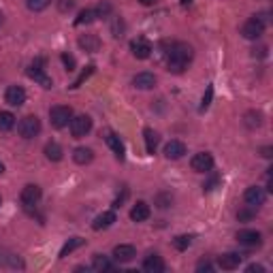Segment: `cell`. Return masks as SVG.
Instances as JSON below:
<instances>
[{
    "mask_svg": "<svg viewBox=\"0 0 273 273\" xmlns=\"http://www.w3.org/2000/svg\"><path fill=\"white\" fill-rule=\"evenodd\" d=\"M143 269L148 273H162L165 271V261L158 254H150L145 258V263H143Z\"/></svg>",
    "mask_w": 273,
    "mask_h": 273,
    "instance_id": "obj_20",
    "label": "cell"
},
{
    "mask_svg": "<svg viewBox=\"0 0 273 273\" xmlns=\"http://www.w3.org/2000/svg\"><path fill=\"white\" fill-rule=\"evenodd\" d=\"M92 73H94V66H85V70H83V73L79 75V79H77V81H75L73 85H70V88H79V85H81V83H83L85 79H88V77H90Z\"/></svg>",
    "mask_w": 273,
    "mask_h": 273,
    "instance_id": "obj_34",
    "label": "cell"
},
{
    "mask_svg": "<svg viewBox=\"0 0 273 273\" xmlns=\"http://www.w3.org/2000/svg\"><path fill=\"white\" fill-rule=\"evenodd\" d=\"M73 160L77 165H88L94 160V152L90 148H75L73 150Z\"/></svg>",
    "mask_w": 273,
    "mask_h": 273,
    "instance_id": "obj_23",
    "label": "cell"
},
{
    "mask_svg": "<svg viewBox=\"0 0 273 273\" xmlns=\"http://www.w3.org/2000/svg\"><path fill=\"white\" fill-rule=\"evenodd\" d=\"M243 198H246V205L256 209L265 205V198H267V192L263 188H258V186H250V188L246 190V194H243Z\"/></svg>",
    "mask_w": 273,
    "mask_h": 273,
    "instance_id": "obj_10",
    "label": "cell"
},
{
    "mask_svg": "<svg viewBox=\"0 0 273 273\" xmlns=\"http://www.w3.org/2000/svg\"><path fill=\"white\" fill-rule=\"evenodd\" d=\"M263 32H265V24L258 20L256 15L250 17L246 24L241 26V34H243V39H248V41H256Z\"/></svg>",
    "mask_w": 273,
    "mask_h": 273,
    "instance_id": "obj_6",
    "label": "cell"
},
{
    "mask_svg": "<svg viewBox=\"0 0 273 273\" xmlns=\"http://www.w3.org/2000/svg\"><path fill=\"white\" fill-rule=\"evenodd\" d=\"M254 271H256V273H263L265 267H263V265H250V267H248V273H254Z\"/></svg>",
    "mask_w": 273,
    "mask_h": 273,
    "instance_id": "obj_40",
    "label": "cell"
},
{
    "mask_svg": "<svg viewBox=\"0 0 273 273\" xmlns=\"http://www.w3.org/2000/svg\"><path fill=\"white\" fill-rule=\"evenodd\" d=\"M0 254H3V258H0V267H11V269H22L24 263L20 261L17 254H11L7 250H0Z\"/></svg>",
    "mask_w": 273,
    "mask_h": 273,
    "instance_id": "obj_22",
    "label": "cell"
},
{
    "mask_svg": "<svg viewBox=\"0 0 273 273\" xmlns=\"http://www.w3.org/2000/svg\"><path fill=\"white\" fill-rule=\"evenodd\" d=\"M0 205H3V198H0Z\"/></svg>",
    "mask_w": 273,
    "mask_h": 273,
    "instance_id": "obj_47",
    "label": "cell"
},
{
    "mask_svg": "<svg viewBox=\"0 0 273 273\" xmlns=\"http://www.w3.org/2000/svg\"><path fill=\"white\" fill-rule=\"evenodd\" d=\"M211 98H213V85H207V90H205V94H203V100H201V107H198V111H201V113L209 109Z\"/></svg>",
    "mask_w": 273,
    "mask_h": 273,
    "instance_id": "obj_33",
    "label": "cell"
},
{
    "mask_svg": "<svg viewBox=\"0 0 273 273\" xmlns=\"http://www.w3.org/2000/svg\"><path fill=\"white\" fill-rule=\"evenodd\" d=\"M263 124V113H258V111H248L246 113V126L248 128H258Z\"/></svg>",
    "mask_w": 273,
    "mask_h": 273,
    "instance_id": "obj_30",
    "label": "cell"
},
{
    "mask_svg": "<svg viewBox=\"0 0 273 273\" xmlns=\"http://www.w3.org/2000/svg\"><path fill=\"white\" fill-rule=\"evenodd\" d=\"M271 152H273L271 148H263V156H265V158H271Z\"/></svg>",
    "mask_w": 273,
    "mask_h": 273,
    "instance_id": "obj_43",
    "label": "cell"
},
{
    "mask_svg": "<svg viewBox=\"0 0 273 273\" xmlns=\"http://www.w3.org/2000/svg\"><path fill=\"white\" fill-rule=\"evenodd\" d=\"M150 205L145 203V201H137L135 207L131 209V220L133 222H145L150 218Z\"/></svg>",
    "mask_w": 273,
    "mask_h": 273,
    "instance_id": "obj_16",
    "label": "cell"
},
{
    "mask_svg": "<svg viewBox=\"0 0 273 273\" xmlns=\"http://www.w3.org/2000/svg\"><path fill=\"white\" fill-rule=\"evenodd\" d=\"M79 47L85 49L88 53H94V51L100 49V41H98L96 34H83V37L79 39Z\"/></svg>",
    "mask_w": 273,
    "mask_h": 273,
    "instance_id": "obj_21",
    "label": "cell"
},
{
    "mask_svg": "<svg viewBox=\"0 0 273 273\" xmlns=\"http://www.w3.org/2000/svg\"><path fill=\"white\" fill-rule=\"evenodd\" d=\"M28 77L30 79H34L39 85H43L45 90H49L51 88V77H47V73H45V60L43 58H34L32 62H30V66H28Z\"/></svg>",
    "mask_w": 273,
    "mask_h": 273,
    "instance_id": "obj_2",
    "label": "cell"
},
{
    "mask_svg": "<svg viewBox=\"0 0 273 273\" xmlns=\"http://www.w3.org/2000/svg\"><path fill=\"white\" fill-rule=\"evenodd\" d=\"M158 3V0H141V5H145V7H154Z\"/></svg>",
    "mask_w": 273,
    "mask_h": 273,
    "instance_id": "obj_42",
    "label": "cell"
},
{
    "mask_svg": "<svg viewBox=\"0 0 273 273\" xmlns=\"http://www.w3.org/2000/svg\"><path fill=\"white\" fill-rule=\"evenodd\" d=\"M116 220L118 218H116V213H113V211H103L100 215H96V218H94L92 228H94V231H103V228H109Z\"/></svg>",
    "mask_w": 273,
    "mask_h": 273,
    "instance_id": "obj_18",
    "label": "cell"
},
{
    "mask_svg": "<svg viewBox=\"0 0 273 273\" xmlns=\"http://www.w3.org/2000/svg\"><path fill=\"white\" fill-rule=\"evenodd\" d=\"M133 85L139 90H152L156 85V77H154V73H139L133 77Z\"/></svg>",
    "mask_w": 273,
    "mask_h": 273,
    "instance_id": "obj_19",
    "label": "cell"
},
{
    "mask_svg": "<svg viewBox=\"0 0 273 273\" xmlns=\"http://www.w3.org/2000/svg\"><path fill=\"white\" fill-rule=\"evenodd\" d=\"M3 22H5V15H3V13H0V26H3Z\"/></svg>",
    "mask_w": 273,
    "mask_h": 273,
    "instance_id": "obj_46",
    "label": "cell"
},
{
    "mask_svg": "<svg viewBox=\"0 0 273 273\" xmlns=\"http://www.w3.org/2000/svg\"><path fill=\"white\" fill-rule=\"evenodd\" d=\"M143 137H145V150H148V154H156L158 141H160L158 133L152 131V128H145V131H143Z\"/></svg>",
    "mask_w": 273,
    "mask_h": 273,
    "instance_id": "obj_24",
    "label": "cell"
},
{
    "mask_svg": "<svg viewBox=\"0 0 273 273\" xmlns=\"http://www.w3.org/2000/svg\"><path fill=\"white\" fill-rule=\"evenodd\" d=\"M237 241L246 248H258L263 243V235L258 231H252V228H243V231L237 233Z\"/></svg>",
    "mask_w": 273,
    "mask_h": 273,
    "instance_id": "obj_11",
    "label": "cell"
},
{
    "mask_svg": "<svg viewBox=\"0 0 273 273\" xmlns=\"http://www.w3.org/2000/svg\"><path fill=\"white\" fill-rule=\"evenodd\" d=\"M68 126H70V135H73L75 139H81L92 131V120L88 116H77V118L70 120Z\"/></svg>",
    "mask_w": 273,
    "mask_h": 273,
    "instance_id": "obj_8",
    "label": "cell"
},
{
    "mask_svg": "<svg viewBox=\"0 0 273 273\" xmlns=\"http://www.w3.org/2000/svg\"><path fill=\"white\" fill-rule=\"evenodd\" d=\"M83 243H85V239H81V237H70L62 246V250H60V258H66L70 252H75L77 248H81Z\"/></svg>",
    "mask_w": 273,
    "mask_h": 273,
    "instance_id": "obj_26",
    "label": "cell"
},
{
    "mask_svg": "<svg viewBox=\"0 0 273 273\" xmlns=\"http://www.w3.org/2000/svg\"><path fill=\"white\" fill-rule=\"evenodd\" d=\"M135 256H137V250L133 246H128V243H120V246L113 248V258L118 263H131Z\"/></svg>",
    "mask_w": 273,
    "mask_h": 273,
    "instance_id": "obj_13",
    "label": "cell"
},
{
    "mask_svg": "<svg viewBox=\"0 0 273 273\" xmlns=\"http://www.w3.org/2000/svg\"><path fill=\"white\" fill-rule=\"evenodd\" d=\"M96 17H98V15H96V9H85V11H81V13H79V17L75 20V24H77V26L92 24Z\"/></svg>",
    "mask_w": 273,
    "mask_h": 273,
    "instance_id": "obj_29",
    "label": "cell"
},
{
    "mask_svg": "<svg viewBox=\"0 0 273 273\" xmlns=\"http://www.w3.org/2000/svg\"><path fill=\"white\" fill-rule=\"evenodd\" d=\"M181 5H184V7H190V5H192V0H181Z\"/></svg>",
    "mask_w": 273,
    "mask_h": 273,
    "instance_id": "obj_44",
    "label": "cell"
},
{
    "mask_svg": "<svg viewBox=\"0 0 273 273\" xmlns=\"http://www.w3.org/2000/svg\"><path fill=\"white\" fill-rule=\"evenodd\" d=\"M252 218V211H239V220H250Z\"/></svg>",
    "mask_w": 273,
    "mask_h": 273,
    "instance_id": "obj_41",
    "label": "cell"
},
{
    "mask_svg": "<svg viewBox=\"0 0 273 273\" xmlns=\"http://www.w3.org/2000/svg\"><path fill=\"white\" fill-rule=\"evenodd\" d=\"M105 143L111 148V152L116 154L118 160H124V143H122V139H120L116 133H111V131H109V133L105 135Z\"/></svg>",
    "mask_w": 273,
    "mask_h": 273,
    "instance_id": "obj_15",
    "label": "cell"
},
{
    "mask_svg": "<svg viewBox=\"0 0 273 273\" xmlns=\"http://www.w3.org/2000/svg\"><path fill=\"white\" fill-rule=\"evenodd\" d=\"M92 269H94V271H111V269H113V263L109 261L107 256H103V254H94Z\"/></svg>",
    "mask_w": 273,
    "mask_h": 273,
    "instance_id": "obj_28",
    "label": "cell"
},
{
    "mask_svg": "<svg viewBox=\"0 0 273 273\" xmlns=\"http://www.w3.org/2000/svg\"><path fill=\"white\" fill-rule=\"evenodd\" d=\"M15 126V116L11 111H0V133H9Z\"/></svg>",
    "mask_w": 273,
    "mask_h": 273,
    "instance_id": "obj_27",
    "label": "cell"
},
{
    "mask_svg": "<svg viewBox=\"0 0 273 273\" xmlns=\"http://www.w3.org/2000/svg\"><path fill=\"white\" fill-rule=\"evenodd\" d=\"M241 261H243V256H241V254H237V252H228V254H222V256L218 258V267L224 269V271H233V269H237V267L241 265Z\"/></svg>",
    "mask_w": 273,
    "mask_h": 273,
    "instance_id": "obj_14",
    "label": "cell"
},
{
    "mask_svg": "<svg viewBox=\"0 0 273 273\" xmlns=\"http://www.w3.org/2000/svg\"><path fill=\"white\" fill-rule=\"evenodd\" d=\"M190 60H192V47L188 43H175L169 51L167 64L171 73H184V68L190 64Z\"/></svg>",
    "mask_w": 273,
    "mask_h": 273,
    "instance_id": "obj_1",
    "label": "cell"
},
{
    "mask_svg": "<svg viewBox=\"0 0 273 273\" xmlns=\"http://www.w3.org/2000/svg\"><path fill=\"white\" fill-rule=\"evenodd\" d=\"M109 11H111V5H107V3H100V5H98V9H96V15H107Z\"/></svg>",
    "mask_w": 273,
    "mask_h": 273,
    "instance_id": "obj_37",
    "label": "cell"
},
{
    "mask_svg": "<svg viewBox=\"0 0 273 273\" xmlns=\"http://www.w3.org/2000/svg\"><path fill=\"white\" fill-rule=\"evenodd\" d=\"M75 7V3H73V0H60V11H70V9H73Z\"/></svg>",
    "mask_w": 273,
    "mask_h": 273,
    "instance_id": "obj_38",
    "label": "cell"
},
{
    "mask_svg": "<svg viewBox=\"0 0 273 273\" xmlns=\"http://www.w3.org/2000/svg\"><path fill=\"white\" fill-rule=\"evenodd\" d=\"M20 201H22V205L26 207V209H30V207H34L39 201H41V188L37 184H28V186H24V190H22V194H20Z\"/></svg>",
    "mask_w": 273,
    "mask_h": 273,
    "instance_id": "obj_9",
    "label": "cell"
},
{
    "mask_svg": "<svg viewBox=\"0 0 273 273\" xmlns=\"http://www.w3.org/2000/svg\"><path fill=\"white\" fill-rule=\"evenodd\" d=\"M49 3L51 0H26V7L34 13H39V11H45L49 7Z\"/></svg>",
    "mask_w": 273,
    "mask_h": 273,
    "instance_id": "obj_32",
    "label": "cell"
},
{
    "mask_svg": "<svg viewBox=\"0 0 273 273\" xmlns=\"http://www.w3.org/2000/svg\"><path fill=\"white\" fill-rule=\"evenodd\" d=\"M111 30H113V37H122V30H124V24L120 17L113 20V26H111Z\"/></svg>",
    "mask_w": 273,
    "mask_h": 273,
    "instance_id": "obj_35",
    "label": "cell"
},
{
    "mask_svg": "<svg viewBox=\"0 0 273 273\" xmlns=\"http://www.w3.org/2000/svg\"><path fill=\"white\" fill-rule=\"evenodd\" d=\"M5 100L11 107H22L26 103V90L22 85H9L5 92Z\"/></svg>",
    "mask_w": 273,
    "mask_h": 273,
    "instance_id": "obj_12",
    "label": "cell"
},
{
    "mask_svg": "<svg viewBox=\"0 0 273 273\" xmlns=\"http://www.w3.org/2000/svg\"><path fill=\"white\" fill-rule=\"evenodd\" d=\"M190 243H192V237L190 235H179V237L173 239V248L179 250V252H184V250L190 248Z\"/></svg>",
    "mask_w": 273,
    "mask_h": 273,
    "instance_id": "obj_31",
    "label": "cell"
},
{
    "mask_svg": "<svg viewBox=\"0 0 273 273\" xmlns=\"http://www.w3.org/2000/svg\"><path fill=\"white\" fill-rule=\"evenodd\" d=\"M186 154V145L181 141H169L165 145V156L169 160H179V158Z\"/></svg>",
    "mask_w": 273,
    "mask_h": 273,
    "instance_id": "obj_17",
    "label": "cell"
},
{
    "mask_svg": "<svg viewBox=\"0 0 273 273\" xmlns=\"http://www.w3.org/2000/svg\"><path fill=\"white\" fill-rule=\"evenodd\" d=\"M213 269V265L209 263V261H201L198 265H196V271H211Z\"/></svg>",
    "mask_w": 273,
    "mask_h": 273,
    "instance_id": "obj_39",
    "label": "cell"
},
{
    "mask_svg": "<svg viewBox=\"0 0 273 273\" xmlns=\"http://www.w3.org/2000/svg\"><path fill=\"white\" fill-rule=\"evenodd\" d=\"M190 167H192V171H196V173H209L213 169V156L209 152H198L192 156Z\"/></svg>",
    "mask_w": 273,
    "mask_h": 273,
    "instance_id": "obj_7",
    "label": "cell"
},
{
    "mask_svg": "<svg viewBox=\"0 0 273 273\" xmlns=\"http://www.w3.org/2000/svg\"><path fill=\"white\" fill-rule=\"evenodd\" d=\"M3 173H5V165H3V162H0V175H3Z\"/></svg>",
    "mask_w": 273,
    "mask_h": 273,
    "instance_id": "obj_45",
    "label": "cell"
},
{
    "mask_svg": "<svg viewBox=\"0 0 273 273\" xmlns=\"http://www.w3.org/2000/svg\"><path fill=\"white\" fill-rule=\"evenodd\" d=\"M17 131H20V135H22L24 139H34V137L41 133V120H39L37 116H26V118L20 122Z\"/></svg>",
    "mask_w": 273,
    "mask_h": 273,
    "instance_id": "obj_4",
    "label": "cell"
},
{
    "mask_svg": "<svg viewBox=\"0 0 273 273\" xmlns=\"http://www.w3.org/2000/svg\"><path fill=\"white\" fill-rule=\"evenodd\" d=\"M131 51H133V56L137 60H148L152 56V51H154V47L145 37H137V39L131 41Z\"/></svg>",
    "mask_w": 273,
    "mask_h": 273,
    "instance_id": "obj_5",
    "label": "cell"
},
{
    "mask_svg": "<svg viewBox=\"0 0 273 273\" xmlns=\"http://www.w3.org/2000/svg\"><path fill=\"white\" fill-rule=\"evenodd\" d=\"M62 62H64L66 70H75V58H73V56H68V53H62Z\"/></svg>",
    "mask_w": 273,
    "mask_h": 273,
    "instance_id": "obj_36",
    "label": "cell"
},
{
    "mask_svg": "<svg viewBox=\"0 0 273 273\" xmlns=\"http://www.w3.org/2000/svg\"><path fill=\"white\" fill-rule=\"evenodd\" d=\"M49 120L53 128H64L70 124L73 120V109L66 107V105H58V107H51L49 109Z\"/></svg>",
    "mask_w": 273,
    "mask_h": 273,
    "instance_id": "obj_3",
    "label": "cell"
},
{
    "mask_svg": "<svg viewBox=\"0 0 273 273\" xmlns=\"http://www.w3.org/2000/svg\"><path fill=\"white\" fill-rule=\"evenodd\" d=\"M62 154H64L62 148L56 141H51V143H47V145H45V156H47V160H51V162H60Z\"/></svg>",
    "mask_w": 273,
    "mask_h": 273,
    "instance_id": "obj_25",
    "label": "cell"
}]
</instances>
